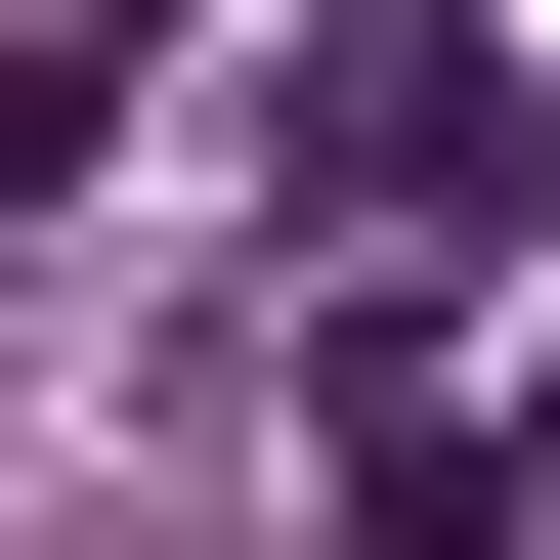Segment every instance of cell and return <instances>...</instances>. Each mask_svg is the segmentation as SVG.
<instances>
[{
  "label": "cell",
  "mask_w": 560,
  "mask_h": 560,
  "mask_svg": "<svg viewBox=\"0 0 560 560\" xmlns=\"http://www.w3.org/2000/svg\"><path fill=\"white\" fill-rule=\"evenodd\" d=\"M517 173H560V130H517V44H475V0H388V44L302 86V215H346V259H475Z\"/></svg>",
  "instance_id": "6da1fadb"
}]
</instances>
